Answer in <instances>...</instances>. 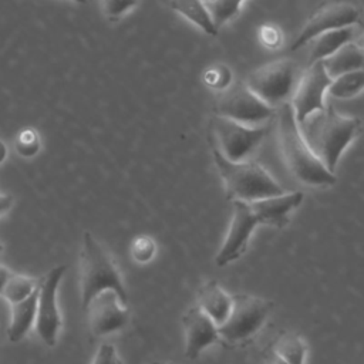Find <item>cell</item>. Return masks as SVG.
<instances>
[{
	"instance_id": "1",
	"label": "cell",
	"mask_w": 364,
	"mask_h": 364,
	"mask_svg": "<svg viewBox=\"0 0 364 364\" xmlns=\"http://www.w3.org/2000/svg\"><path fill=\"white\" fill-rule=\"evenodd\" d=\"M299 128L314 155L334 172L346 148L360 135L361 121L343 115L333 105H326L301 121Z\"/></svg>"
},
{
	"instance_id": "2",
	"label": "cell",
	"mask_w": 364,
	"mask_h": 364,
	"mask_svg": "<svg viewBox=\"0 0 364 364\" xmlns=\"http://www.w3.org/2000/svg\"><path fill=\"white\" fill-rule=\"evenodd\" d=\"M277 135L283 159L290 172L310 186H331L337 182L336 173L330 172L314 155L304 141L290 102L276 109Z\"/></svg>"
},
{
	"instance_id": "3",
	"label": "cell",
	"mask_w": 364,
	"mask_h": 364,
	"mask_svg": "<svg viewBox=\"0 0 364 364\" xmlns=\"http://www.w3.org/2000/svg\"><path fill=\"white\" fill-rule=\"evenodd\" d=\"M212 156L223 181L226 195L232 200L253 202L286 192L262 165L253 161L232 162L215 148H212Z\"/></svg>"
},
{
	"instance_id": "4",
	"label": "cell",
	"mask_w": 364,
	"mask_h": 364,
	"mask_svg": "<svg viewBox=\"0 0 364 364\" xmlns=\"http://www.w3.org/2000/svg\"><path fill=\"white\" fill-rule=\"evenodd\" d=\"M80 279L82 309L104 290H112L127 304L128 296L119 270L105 247L90 232H85L82 237Z\"/></svg>"
},
{
	"instance_id": "5",
	"label": "cell",
	"mask_w": 364,
	"mask_h": 364,
	"mask_svg": "<svg viewBox=\"0 0 364 364\" xmlns=\"http://www.w3.org/2000/svg\"><path fill=\"white\" fill-rule=\"evenodd\" d=\"M272 303L250 294H233L232 307L226 320L218 326L220 343L245 346L264 326Z\"/></svg>"
},
{
	"instance_id": "6",
	"label": "cell",
	"mask_w": 364,
	"mask_h": 364,
	"mask_svg": "<svg viewBox=\"0 0 364 364\" xmlns=\"http://www.w3.org/2000/svg\"><path fill=\"white\" fill-rule=\"evenodd\" d=\"M300 75V70L293 60L279 58L250 73L245 84L263 102L277 109L290 102Z\"/></svg>"
},
{
	"instance_id": "7",
	"label": "cell",
	"mask_w": 364,
	"mask_h": 364,
	"mask_svg": "<svg viewBox=\"0 0 364 364\" xmlns=\"http://www.w3.org/2000/svg\"><path fill=\"white\" fill-rule=\"evenodd\" d=\"M212 148L232 162L247 161L267 135L264 125H245L213 115L210 119Z\"/></svg>"
},
{
	"instance_id": "8",
	"label": "cell",
	"mask_w": 364,
	"mask_h": 364,
	"mask_svg": "<svg viewBox=\"0 0 364 364\" xmlns=\"http://www.w3.org/2000/svg\"><path fill=\"white\" fill-rule=\"evenodd\" d=\"M65 273V264L53 267L37 286V311H36V330L43 343L54 347L63 324L61 314L57 304L58 284Z\"/></svg>"
},
{
	"instance_id": "9",
	"label": "cell",
	"mask_w": 364,
	"mask_h": 364,
	"mask_svg": "<svg viewBox=\"0 0 364 364\" xmlns=\"http://www.w3.org/2000/svg\"><path fill=\"white\" fill-rule=\"evenodd\" d=\"M276 109L263 102L246 84H237L226 91L215 104V115L233 119L245 125H263Z\"/></svg>"
},
{
	"instance_id": "10",
	"label": "cell",
	"mask_w": 364,
	"mask_h": 364,
	"mask_svg": "<svg viewBox=\"0 0 364 364\" xmlns=\"http://www.w3.org/2000/svg\"><path fill=\"white\" fill-rule=\"evenodd\" d=\"M360 20V10L350 1H330L323 4L303 26L299 36L290 46L291 51L307 46L314 37L336 28L355 26Z\"/></svg>"
},
{
	"instance_id": "11",
	"label": "cell",
	"mask_w": 364,
	"mask_h": 364,
	"mask_svg": "<svg viewBox=\"0 0 364 364\" xmlns=\"http://www.w3.org/2000/svg\"><path fill=\"white\" fill-rule=\"evenodd\" d=\"M257 226H262L260 220L249 202L232 200V220L228 235L216 253V266L223 267L242 257L249 246L252 233Z\"/></svg>"
},
{
	"instance_id": "12",
	"label": "cell",
	"mask_w": 364,
	"mask_h": 364,
	"mask_svg": "<svg viewBox=\"0 0 364 364\" xmlns=\"http://www.w3.org/2000/svg\"><path fill=\"white\" fill-rule=\"evenodd\" d=\"M330 81L331 78L324 71L321 61L310 64L306 73L300 75L290 100V105L293 108L297 124L326 107L324 95Z\"/></svg>"
},
{
	"instance_id": "13",
	"label": "cell",
	"mask_w": 364,
	"mask_h": 364,
	"mask_svg": "<svg viewBox=\"0 0 364 364\" xmlns=\"http://www.w3.org/2000/svg\"><path fill=\"white\" fill-rule=\"evenodd\" d=\"M84 310L87 311L88 330L94 337L118 331L128 323V309L112 290L97 294Z\"/></svg>"
},
{
	"instance_id": "14",
	"label": "cell",
	"mask_w": 364,
	"mask_h": 364,
	"mask_svg": "<svg viewBox=\"0 0 364 364\" xmlns=\"http://www.w3.org/2000/svg\"><path fill=\"white\" fill-rule=\"evenodd\" d=\"M185 331V355L195 360L203 350L215 343H220L218 326L198 306H191L182 317Z\"/></svg>"
},
{
	"instance_id": "15",
	"label": "cell",
	"mask_w": 364,
	"mask_h": 364,
	"mask_svg": "<svg viewBox=\"0 0 364 364\" xmlns=\"http://www.w3.org/2000/svg\"><path fill=\"white\" fill-rule=\"evenodd\" d=\"M303 192H283L276 196H269L249 202L262 226L282 229L290 222V213L303 202Z\"/></svg>"
},
{
	"instance_id": "16",
	"label": "cell",
	"mask_w": 364,
	"mask_h": 364,
	"mask_svg": "<svg viewBox=\"0 0 364 364\" xmlns=\"http://www.w3.org/2000/svg\"><path fill=\"white\" fill-rule=\"evenodd\" d=\"M216 326H220L232 307V296H229L218 282L210 280L205 283L198 290V303H196Z\"/></svg>"
},
{
	"instance_id": "17",
	"label": "cell",
	"mask_w": 364,
	"mask_h": 364,
	"mask_svg": "<svg viewBox=\"0 0 364 364\" xmlns=\"http://www.w3.org/2000/svg\"><path fill=\"white\" fill-rule=\"evenodd\" d=\"M324 71L333 80L344 73L361 70L364 64V53L360 44L355 41H350L341 46L331 55L321 60Z\"/></svg>"
},
{
	"instance_id": "18",
	"label": "cell",
	"mask_w": 364,
	"mask_h": 364,
	"mask_svg": "<svg viewBox=\"0 0 364 364\" xmlns=\"http://www.w3.org/2000/svg\"><path fill=\"white\" fill-rule=\"evenodd\" d=\"M357 34L355 26H347L341 28H336L331 31H326L317 37H314L309 44L310 46V64L316 61H321L326 57L331 55L341 46L354 41Z\"/></svg>"
},
{
	"instance_id": "19",
	"label": "cell",
	"mask_w": 364,
	"mask_h": 364,
	"mask_svg": "<svg viewBox=\"0 0 364 364\" xmlns=\"http://www.w3.org/2000/svg\"><path fill=\"white\" fill-rule=\"evenodd\" d=\"M37 289L21 301L11 304V317L7 328V337L11 343L20 341L36 321Z\"/></svg>"
},
{
	"instance_id": "20",
	"label": "cell",
	"mask_w": 364,
	"mask_h": 364,
	"mask_svg": "<svg viewBox=\"0 0 364 364\" xmlns=\"http://www.w3.org/2000/svg\"><path fill=\"white\" fill-rule=\"evenodd\" d=\"M171 7L209 36H216L219 28L215 26L205 0H171Z\"/></svg>"
},
{
	"instance_id": "21",
	"label": "cell",
	"mask_w": 364,
	"mask_h": 364,
	"mask_svg": "<svg viewBox=\"0 0 364 364\" xmlns=\"http://www.w3.org/2000/svg\"><path fill=\"white\" fill-rule=\"evenodd\" d=\"M273 351L289 364H304L307 344L294 331H282L270 346Z\"/></svg>"
},
{
	"instance_id": "22",
	"label": "cell",
	"mask_w": 364,
	"mask_h": 364,
	"mask_svg": "<svg viewBox=\"0 0 364 364\" xmlns=\"http://www.w3.org/2000/svg\"><path fill=\"white\" fill-rule=\"evenodd\" d=\"M364 88V73L361 70H354L344 73L336 78H333L328 84L327 92L331 97L347 100L358 95Z\"/></svg>"
},
{
	"instance_id": "23",
	"label": "cell",
	"mask_w": 364,
	"mask_h": 364,
	"mask_svg": "<svg viewBox=\"0 0 364 364\" xmlns=\"http://www.w3.org/2000/svg\"><path fill=\"white\" fill-rule=\"evenodd\" d=\"M37 289L36 280L31 277L23 276V274H14L11 273L9 279L6 280L3 289H1V296L10 303H17L21 301L23 299L28 297L34 290Z\"/></svg>"
},
{
	"instance_id": "24",
	"label": "cell",
	"mask_w": 364,
	"mask_h": 364,
	"mask_svg": "<svg viewBox=\"0 0 364 364\" xmlns=\"http://www.w3.org/2000/svg\"><path fill=\"white\" fill-rule=\"evenodd\" d=\"M245 0H205L210 17L218 28L232 20L239 11Z\"/></svg>"
},
{
	"instance_id": "25",
	"label": "cell",
	"mask_w": 364,
	"mask_h": 364,
	"mask_svg": "<svg viewBox=\"0 0 364 364\" xmlns=\"http://www.w3.org/2000/svg\"><path fill=\"white\" fill-rule=\"evenodd\" d=\"M40 148H41L40 135L34 128L27 127L17 134L14 141V149L20 156L33 158L38 154Z\"/></svg>"
},
{
	"instance_id": "26",
	"label": "cell",
	"mask_w": 364,
	"mask_h": 364,
	"mask_svg": "<svg viewBox=\"0 0 364 364\" xmlns=\"http://www.w3.org/2000/svg\"><path fill=\"white\" fill-rule=\"evenodd\" d=\"M156 253V245L152 237L146 235L136 236L131 243V256L132 260L136 263H148L154 259Z\"/></svg>"
},
{
	"instance_id": "27",
	"label": "cell",
	"mask_w": 364,
	"mask_h": 364,
	"mask_svg": "<svg viewBox=\"0 0 364 364\" xmlns=\"http://www.w3.org/2000/svg\"><path fill=\"white\" fill-rule=\"evenodd\" d=\"M139 0H100L101 11L111 23L121 20L129 10H132Z\"/></svg>"
},
{
	"instance_id": "28",
	"label": "cell",
	"mask_w": 364,
	"mask_h": 364,
	"mask_svg": "<svg viewBox=\"0 0 364 364\" xmlns=\"http://www.w3.org/2000/svg\"><path fill=\"white\" fill-rule=\"evenodd\" d=\"M91 364H124V363L118 357L117 350H115V347L112 344L102 343L98 347V350H97Z\"/></svg>"
},
{
	"instance_id": "29",
	"label": "cell",
	"mask_w": 364,
	"mask_h": 364,
	"mask_svg": "<svg viewBox=\"0 0 364 364\" xmlns=\"http://www.w3.org/2000/svg\"><path fill=\"white\" fill-rule=\"evenodd\" d=\"M263 355V361L264 364H289L286 360H283L280 355H277L272 347H266L262 351Z\"/></svg>"
},
{
	"instance_id": "30",
	"label": "cell",
	"mask_w": 364,
	"mask_h": 364,
	"mask_svg": "<svg viewBox=\"0 0 364 364\" xmlns=\"http://www.w3.org/2000/svg\"><path fill=\"white\" fill-rule=\"evenodd\" d=\"M13 196L9 193H0V215L6 213L13 206Z\"/></svg>"
},
{
	"instance_id": "31",
	"label": "cell",
	"mask_w": 364,
	"mask_h": 364,
	"mask_svg": "<svg viewBox=\"0 0 364 364\" xmlns=\"http://www.w3.org/2000/svg\"><path fill=\"white\" fill-rule=\"evenodd\" d=\"M11 274V272L9 270V269H6L4 266H1L0 264V293H1V289H3V286H4V283H6V280L9 279V276Z\"/></svg>"
},
{
	"instance_id": "32",
	"label": "cell",
	"mask_w": 364,
	"mask_h": 364,
	"mask_svg": "<svg viewBox=\"0 0 364 364\" xmlns=\"http://www.w3.org/2000/svg\"><path fill=\"white\" fill-rule=\"evenodd\" d=\"M6 158H7V145L0 139V164H3Z\"/></svg>"
},
{
	"instance_id": "33",
	"label": "cell",
	"mask_w": 364,
	"mask_h": 364,
	"mask_svg": "<svg viewBox=\"0 0 364 364\" xmlns=\"http://www.w3.org/2000/svg\"><path fill=\"white\" fill-rule=\"evenodd\" d=\"M71 1H74V3H78V4H84L87 0H71Z\"/></svg>"
},
{
	"instance_id": "34",
	"label": "cell",
	"mask_w": 364,
	"mask_h": 364,
	"mask_svg": "<svg viewBox=\"0 0 364 364\" xmlns=\"http://www.w3.org/2000/svg\"><path fill=\"white\" fill-rule=\"evenodd\" d=\"M152 364H171V363H159V361H155V363H152Z\"/></svg>"
},
{
	"instance_id": "35",
	"label": "cell",
	"mask_w": 364,
	"mask_h": 364,
	"mask_svg": "<svg viewBox=\"0 0 364 364\" xmlns=\"http://www.w3.org/2000/svg\"><path fill=\"white\" fill-rule=\"evenodd\" d=\"M0 252H1V245H0Z\"/></svg>"
}]
</instances>
